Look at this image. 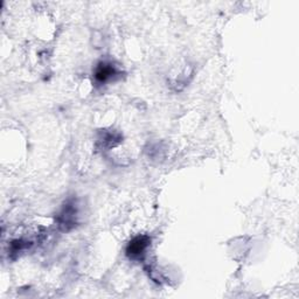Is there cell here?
I'll return each mask as SVG.
<instances>
[{"label": "cell", "instance_id": "obj_1", "mask_svg": "<svg viewBox=\"0 0 299 299\" xmlns=\"http://www.w3.org/2000/svg\"><path fill=\"white\" fill-rule=\"evenodd\" d=\"M148 243L150 239L147 236H138L130 242L128 249H126V252H128L130 257L138 258L140 255L144 254L145 250H146Z\"/></svg>", "mask_w": 299, "mask_h": 299}, {"label": "cell", "instance_id": "obj_2", "mask_svg": "<svg viewBox=\"0 0 299 299\" xmlns=\"http://www.w3.org/2000/svg\"><path fill=\"white\" fill-rule=\"evenodd\" d=\"M115 68L110 63H101L96 69L95 78L98 82H105L115 75Z\"/></svg>", "mask_w": 299, "mask_h": 299}]
</instances>
